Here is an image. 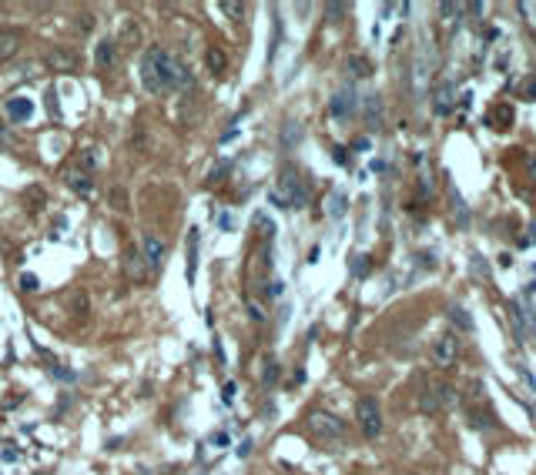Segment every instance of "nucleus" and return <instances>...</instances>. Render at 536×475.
<instances>
[{
	"mask_svg": "<svg viewBox=\"0 0 536 475\" xmlns=\"http://www.w3.org/2000/svg\"><path fill=\"white\" fill-rule=\"evenodd\" d=\"M141 84L151 94H171L191 84V74L181 61H174L165 47H151L141 57Z\"/></svg>",
	"mask_w": 536,
	"mask_h": 475,
	"instance_id": "obj_1",
	"label": "nucleus"
},
{
	"mask_svg": "<svg viewBox=\"0 0 536 475\" xmlns=\"http://www.w3.org/2000/svg\"><path fill=\"white\" fill-rule=\"evenodd\" d=\"M278 178H282L278 181V191H272V201H275L278 208H305L308 191H305V184H302V178H298V171L289 164V168H282Z\"/></svg>",
	"mask_w": 536,
	"mask_h": 475,
	"instance_id": "obj_2",
	"label": "nucleus"
},
{
	"mask_svg": "<svg viewBox=\"0 0 536 475\" xmlns=\"http://www.w3.org/2000/svg\"><path fill=\"white\" fill-rule=\"evenodd\" d=\"M308 429H312V435H319V439H342L345 435V422L332 412L315 409V412H308Z\"/></svg>",
	"mask_w": 536,
	"mask_h": 475,
	"instance_id": "obj_3",
	"label": "nucleus"
},
{
	"mask_svg": "<svg viewBox=\"0 0 536 475\" xmlns=\"http://www.w3.org/2000/svg\"><path fill=\"white\" fill-rule=\"evenodd\" d=\"M456 402V392L453 385H443V382H429L422 392H419V409L422 412H439L443 405H453Z\"/></svg>",
	"mask_w": 536,
	"mask_h": 475,
	"instance_id": "obj_4",
	"label": "nucleus"
},
{
	"mask_svg": "<svg viewBox=\"0 0 536 475\" xmlns=\"http://www.w3.org/2000/svg\"><path fill=\"white\" fill-rule=\"evenodd\" d=\"M355 418H359V429H362L366 439H376L383 432V412H379V402L376 399H359Z\"/></svg>",
	"mask_w": 536,
	"mask_h": 475,
	"instance_id": "obj_5",
	"label": "nucleus"
},
{
	"mask_svg": "<svg viewBox=\"0 0 536 475\" xmlns=\"http://www.w3.org/2000/svg\"><path fill=\"white\" fill-rule=\"evenodd\" d=\"M429 358H432V365L439 368H453L456 365V358H460V338L453 335V332H446L432 341V348H429Z\"/></svg>",
	"mask_w": 536,
	"mask_h": 475,
	"instance_id": "obj_6",
	"label": "nucleus"
},
{
	"mask_svg": "<svg viewBox=\"0 0 536 475\" xmlns=\"http://www.w3.org/2000/svg\"><path fill=\"white\" fill-rule=\"evenodd\" d=\"M138 255H141V261H144V268H148V271H161L168 248H165V241H161L158 234L144 231V234H141V251H138Z\"/></svg>",
	"mask_w": 536,
	"mask_h": 475,
	"instance_id": "obj_7",
	"label": "nucleus"
},
{
	"mask_svg": "<svg viewBox=\"0 0 536 475\" xmlns=\"http://www.w3.org/2000/svg\"><path fill=\"white\" fill-rule=\"evenodd\" d=\"M4 111H7V118L14 124H27L34 118V101L31 97H24V94H14V97H7Z\"/></svg>",
	"mask_w": 536,
	"mask_h": 475,
	"instance_id": "obj_8",
	"label": "nucleus"
},
{
	"mask_svg": "<svg viewBox=\"0 0 536 475\" xmlns=\"http://www.w3.org/2000/svg\"><path fill=\"white\" fill-rule=\"evenodd\" d=\"M355 104H359V97H355L352 87H342V91L332 94V104H329V111L336 114V118H349L355 111Z\"/></svg>",
	"mask_w": 536,
	"mask_h": 475,
	"instance_id": "obj_9",
	"label": "nucleus"
},
{
	"mask_svg": "<svg viewBox=\"0 0 536 475\" xmlns=\"http://www.w3.org/2000/svg\"><path fill=\"white\" fill-rule=\"evenodd\" d=\"M44 64L50 71H74L77 67V54L74 50H61V47H50L44 54Z\"/></svg>",
	"mask_w": 536,
	"mask_h": 475,
	"instance_id": "obj_10",
	"label": "nucleus"
},
{
	"mask_svg": "<svg viewBox=\"0 0 536 475\" xmlns=\"http://www.w3.org/2000/svg\"><path fill=\"white\" fill-rule=\"evenodd\" d=\"M64 181H67V187H71V191H77V194H91V191H94L91 171H84V168H67V171H64Z\"/></svg>",
	"mask_w": 536,
	"mask_h": 475,
	"instance_id": "obj_11",
	"label": "nucleus"
},
{
	"mask_svg": "<svg viewBox=\"0 0 536 475\" xmlns=\"http://www.w3.org/2000/svg\"><path fill=\"white\" fill-rule=\"evenodd\" d=\"M94 61H97V71H114L118 67V44L114 41H101L94 47Z\"/></svg>",
	"mask_w": 536,
	"mask_h": 475,
	"instance_id": "obj_12",
	"label": "nucleus"
},
{
	"mask_svg": "<svg viewBox=\"0 0 536 475\" xmlns=\"http://www.w3.org/2000/svg\"><path fill=\"white\" fill-rule=\"evenodd\" d=\"M20 31H0V64L4 61H11L17 50H20Z\"/></svg>",
	"mask_w": 536,
	"mask_h": 475,
	"instance_id": "obj_13",
	"label": "nucleus"
},
{
	"mask_svg": "<svg viewBox=\"0 0 536 475\" xmlns=\"http://www.w3.org/2000/svg\"><path fill=\"white\" fill-rule=\"evenodd\" d=\"M449 322L456 325L460 332H473V318H469V311H466V308H460V305L449 308Z\"/></svg>",
	"mask_w": 536,
	"mask_h": 475,
	"instance_id": "obj_14",
	"label": "nucleus"
},
{
	"mask_svg": "<svg viewBox=\"0 0 536 475\" xmlns=\"http://www.w3.org/2000/svg\"><path fill=\"white\" fill-rule=\"evenodd\" d=\"M195 264H198V228L188 234V278H195Z\"/></svg>",
	"mask_w": 536,
	"mask_h": 475,
	"instance_id": "obj_15",
	"label": "nucleus"
},
{
	"mask_svg": "<svg viewBox=\"0 0 536 475\" xmlns=\"http://www.w3.org/2000/svg\"><path fill=\"white\" fill-rule=\"evenodd\" d=\"M345 211H349V198H345L342 191H332V194H329V215H332V218H342Z\"/></svg>",
	"mask_w": 536,
	"mask_h": 475,
	"instance_id": "obj_16",
	"label": "nucleus"
},
{
	"mask_svg": "<svg viewBox=\"0 0 536 475\" xmlns=\"http://www.w3.org/2000/svg\"><path fill=\"white\" fill-rule=\"evenodd\" d=\"M449 108H453V84H443L436 91V114H449Z\"/></svg>",
	"mask_w": 536,
	"mask_h": 475,
	"instance_id": "obj_17",
	"label": "nucleus"
},
{
	"mask_svg": "<svg viewBox=\"0 0 536 475\" xmlns=\"http://www.w3.org/2000/svg\"><path fill=\"white\" fill-rule=\"evenodd\" d=\"M278 382V362L275 358H265L261 362V385H275Z\"/></svg>",
	"mask_w": 536,
	"mask_h": 475,
	"instance_id": "obj_18",
	"label": "nucleus"
},
{
	"mask_svg": "<svg viewBox=\"0 0 536 475\" xmlns=\"http://www.w3.org/2000/svg\"><path fill=\"white\" fill-rule=\"evenodd\" d=\"M71 308H74L77 318H84V315L91 311V302H88V295H84V292H74V295H71Z\"/></svg>",
	"mask_w": 536,
	"mask_h": 475,
	"instance_id": "obj_19",
	"label": "nucleus"
},
{
	"mask_svg": "<svg viewBox=\"0 0 536 475\" xmlns=\"http://www.w3.org/2000/svg\"><path fill=\"white\" fill-rule=\"evenodd\" d=\"M349 71H352L355 77H369V74H372V64H369L366 57H359V54H355V57H349Z\"/></svg>",
	"mask_w": 536,
	"mask_h": 475,
	"instance_id": "obj_20",
	"label": "nucleus"
},
{
	"mask_svg": "<svg viewBox=\"0 0 536 475\" xmlns=\"http://www.w3.org/2000/svg\"><path fill=\"white\" fill-rule=\"evenodd\" d=\"M366 111H369V121H372V127H379V121H383V104H379V97H376V94L366 101Z\"/></svg>",
	"mask_w": 536,
	"mask_h": 475,
	"instance_id": "obj_21",
	"label": "nucleus"
},
{
	"mask_svg": "<svg viewBox=\"0 0 536 475\" xmlns=\"http://www.w3.org/2000/svg\"><path fill=\"white\" fill-rule=\"evenodd\" d=\"M205 61H208V67H212L214 74H221V71H225V54H221V50H208V54H205Z\"/></svg>",
	"mask_w": 536,
	"mask_h": 475,
	"instance_id": "obj_22",
	"label": "nucleus"
},
{
	"mask_svg": "<svg viewBox=\"0 0 536 475\" xmlns=\"http://www.w3.org/2000/svg\"><path fill=\"white\" fill-rule=\"evenodd\" d=\"M221 10H225L231 20H242V14H245V3H238V0H225V3H221Z\"/></svg>",
	"mask_w": 536,
	"mask_h": 475,
	"instance_id": "obj_23",
	"label": "nucleus"
},
{
	"mask_svg": "<svg viewBox=\"0 0 536 475\" xmlns=\"http://www.w3.org/2000/svg\"><path fill=\"white\" fill-rule=\"evenodd\" d=\"M369 268H372V261H369L366 255H355V258H352V275H355V278L369 275Z\"/></svg>",
	"mask_w": 536,
	"mask_h": 475,
	"instance_id": "obj_24",
	"label": "nucleus"
},
{
	"mask_svg": "<svg viewBox=\"0 0 536 475\" xmlns=\"http://www.w3.org/2000/svg\"><path fill=\"white\" fill-rule=\"evenodd\" d=\"M245 308H248V318H252V322H265V308H261V302H255V298H248V302H245Z\"/></svg>",
	"mask_w": 536,
	"mask_h": 475,
	"instance_id": "obj_25",
	"label": "nucleus"
},
{
	"mask_svg": "<svg viewBox=\"0 0 536 475\" xmlns=\"http://www.w3.org/2000/svg\"><path fill=\"white\" fill-rule=\"evenodd\" d=\"M111 208H128V191L111 187Z\"/></svg>",
	"mask_w": 536,
	"mask_h": 475,
	"instance_id": "obj_26",
	"label": "nucleus"
},
{
	"mask_svg": "<svg viewBox=\"0 0 536 475\" xmlns=\"http://www.w3.org/2000/svg\"><path fill=\"white\" fill-rule=\"evenodd\" d=\"M228 171H231V164H218V168H214L212 174H208V184H212V187H214V184H221V181H225V174H228Z\"/></svg>",
	"mask_w": 536,
	"mask_h": 475,
	"instance_id": "obj_27",
	"label": "nucleus"
},
{
	"mask_svg": "<svg viewBox=\"0 0 536 475\" xmlns=\"http://www.w3.org/2000/svg\"><path fill=\"white\" fill-rule=\"evenodd\" d=\"M141 255H128V271H131V278H141Z\"/></svg>",
	"mask_w": 536,
	"mask_h": 475,
	"instance_id": "obj_28",
	"label": "nucleus"
},
{
	"mask_svg": "<svg viewBox=\"0 0 536 475\" xmlns=\"http://www.w3.org/2000/svg\"><path fill=\"white\" fill-rule=\"evenodd\" d=\"M94 164H97V154L88 148V151L81 154V168H84V171H94Z\"/></svg>",
	"mask_w": 536,
	"mask_h": 475,
	"instance_id": "obj_29",
	"label": "nucleus"
},
{
	"mask_svg": "<svg viewBox=\"0 0 536 475\" xmlns=\"http://www.w3.org/2000/svg\"><path fill=\"white\" fill-rule=\"evenodd\" d=\"M50 375H54V378H61V382H74V378H77L74 371H67V368H57V365H50Z\"/></svg>",
	"mask_w": 536,
	"mask_h": 475,
	"instance_id": "obj_30",
	"label": "nucleus"
},
{
	"mask_svg": "<svg viewBox=\"0 0 536 475\" xmlns=\"http://www.w3.org/2000/svg\"><path fill=\"white\" fill-rule=\"evenodd\" d=\"M20 288H24V292H37V278H34L31 271H27V275H20Z\"/></svg>",
	"mask_w": 536,
	"mask_h": 475,
	"instance_id": "obj_31",
	"label": "nucleus"
},
{
	"mask_svg": "<svg viewBox=\"0 0 536 475\" xmlns=\"http://www.w3.org/2000/svg\"><path fill=\"white\" fill-rule=\"evenodd\" d=\"M235 395H238V388H235V382H228L225 388H221V399L225 402H235Z\"/></svg>",
	"mask_w": 536,
	"mask_h": 475,
	"instance_id": "obj_32",
	"label": "nucleus"
},
{
	"mask_svg": "<svg viewBox=\"0 0 536 475\" xmlns=\"http://www.w3.org/2000/svg\"><path fill=\"white\" fill-rule=\"evenodd\" d=\"M208 442L221 448V445H228V435H225V432H214V435H212V439H208Z\"/></svg>",
	"mask_w": 536,
	"mask_h": 475,
	"instance_id": "obj_33",
	"label": "nucleus"
},
{
	"mask_svg": "<svg viewBox=\"0 0 536 475\" xmlns=\"http://www.w3.org/2000/svg\"><path fill=\"white\" fill-rule=\"evenodd\" d=\"M332 157H336V164H345V161H349V154H345V148H336V151H332Z\"/></svg>",
	"mask_w": 536,
	"mask_h": 475,
	"instance_id": "obj_34",
	"label": "nucleus"
},
{
	"mask_svg": "<svg viewBox=\"0 0 536 475\" xmlns=\"http://www.w3.org/2000/svg\"><path fill=\"white\" fill-rule=\"evenodd\" d=\"M218 225H221L225 231H231V228H235V218H231V215H221V218H218Z\"/></svg>",
	"mask_w": 536,
	"mask_h": 475,
	"instance_id": "obj_35",
	"label": "nucleus"
},
{
	"mask_svg": "<svg viewBox=\"0 0 536 475\" xmlns=\"http://www.w3.org/2000/svg\"><path fill=\"white\" fill-rule=\"evenodd\" d=\"M439 10H443V14H460V10H462V3H443Z\"/></svg>",
	"mask_w": 536,
	"mask_h": 475,
	"instance_id": "obj_36",
	"label": "nucleus"
},
{
	"mask_svg": "<svg viewBox=\"0 0 536 475\" xmlns=\"http://www.w3.org/2000/svg\"><path fill=\"white\" fill-rule=\"evenodd\" d=\"M352 148H355V151H369V138H359Z\"/></svg>",
	"mask_w": 536,
	"mask_h": 475,
	"instance_id": "obj_37",
	"label": "nucleus"
},
{
	"mask_svg": "<svg viewBox=\"0 0 536 475\" xmlns=\"http://www.w3.org/2000/svg\"><path fill=\"white\" fill-rule=\"evenodd\" d=\"M526 97H530V101H536V80H530V84H526Z\"/></svg>",
	"mask_w": 536,
	"mask_h": 475,
	"instance_id": "obj_38",
	"label": "nucleus"
},
{
	"mask_svg": "<svg viewBox=\"0 0 536 475\" xmlns=\"http://www.w3.org/2000/svg\"><path fill=\"white\" fill-rule=\"evenodd\" d=\"M530 231H533V234H530V241H536V225H533V228H530Z\"/></svg>",
	"mask_w": 536,
	"mask_h": 475,
	"instance_id": "obj_39",
	"label": "nucleus"
},
{
	"mask_svg": "<svg viewBox=\"0 0 536 475\" xmlns=\"http://www.w3.org/2000/svg\"><path fill=\"white\" fill-rule=\"evenodd\" d=\"M0 144H7V134H4V131H0Z\"/></svg>",
	"mask_w": 536,
	"mask_h": 475,
	"instance_id": "obj_40",
	"label": "nucleus"
}]
</instances>
